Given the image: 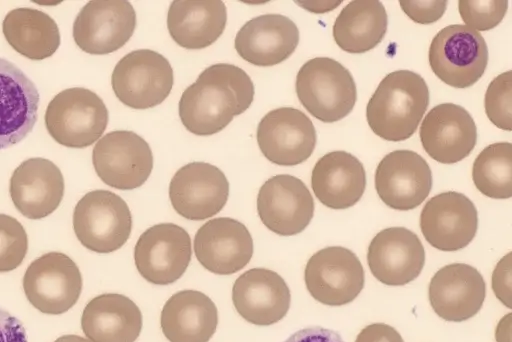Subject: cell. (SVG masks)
Returning <instances> with one entry per match:
<instances>
[{
    "mask_svg": "<svg viewBox=\"0 0 512 342\" xmlns=\"http://www.w3.org/2000/svg\"><path fill=\"white\" fill-rule=\"evenodd\" d=\"M299 43L296 24L281 14H263L247 21L235 37L239 56L256 66H274L288 59Z\"/></svg>",
    "mask_w": 512,
    "mask_h": 342,
    "instance_id": "cell-25",
    "label": "cell"
},
{
    "mask_svg": "<svg viewBox=\"0 0 512 342\" xmlns=\"http://www.w3.org/2000/svg\"><path fill=\"white\" fill-rule=\"evenodd\" d=\"M419 224L424 238L432 247L453 252L465 248L474 239L478 229V213L467 196L448 191L426 202Z\"/></svg>",
    "mask_w": 512,
    "mask_h": 342,
    "instance_id": "cell-15",
    "label": "cell"
},
{
    "mask_svg": "<svg viewBox=\"0 0 512 342\" xmlns=\"http://www.w3.org/2000/svg\"><path fill=\"white\" fill-rule=\"evenodd\" d=\"M54 342H92L88 338L79 335H63L57 338Z\"/></svg>",
    "mask_w": 512,
    "mask_h": 342,
    "instance_id": "cell-43",
    "label": "cell"
},
{
    "mask_svg": "<svg viewBox=\"0 0 512 342\" xmlns=\"http://www.w3.org/2000/svg\"><path fill=\"white\" fill-rule=\"evenodd\" d=\"M218 324L217 307L207 295L182 290L164 304L160 325L170 342H208Z\"/></svg>",
    "mask_w": 512,
    "mask_h": 342,
    "instance_id": "cell-28",
    "label": "cell"
},
{
    "mask_svg": "<svg viewBox=\"0 0 512 342\" xmlns=\"http://www.w3.org/2000/svg\"><path fill=\"white\" fill-rule=\"evenodd\" d=\"M284 342H344V340L334 330L313 326L296 331Z\"/></svg>",
    "mask_w": 512,
    "mask_h": 342,
    "instance_id": "cell-40",
    "label": "cell"
},
{
    "mask_svg": "<svg viewBox=\"0 0 512 342\" xmlns=\"http://www.w3.org/2000/svg\"><path fill=\"white\" fill-rule=\"evenodd\" d=\"M227 22L220 0H175L168 9L167 28L172 39L185 49H203L223 33Z\"/></svg>",
    "mask_w": 512,
    "mask_h": 342,
    "instance_id": "cell-29",
    "label": "cell"
},
{
    "mask_svg": "<svg viewBox=\"0 0 512 342\" xmlns=\"http://www.w3.org/2000/svg\"><path fill=\"white\" fill-rule=\"evenodd\" d=\"M28 251V236L14 217L0 213V272H9L21 265Z\"/></svg>",
    "mask_w": 512,
    "mask_h": 342,
    "instance_id": "cell-34",
    "label": "cell"
},
{
    "mask_svg": "<svg viewBox=\"0 0 512 342\" xmlns=\"http://www.w3.org/2000/svg\"><path fill=\"white\" fill-rule=\"evenodd\" d=\"M257 211L261 222L270 231L280 236H292L309 225L314 215V200L302 180L279 174L260 187Z\"/></svg>",
    "mask_w": 512,
    "mask_h": 342,
    "instance_id": "cell-17",
    "label": "cell"
},
{
    "mask_svg": "<svg viewBox=\"0 0 512 342\" xmlns=\"http://www.w3.org/2000/svg\"><path fill=\"white\" fill-rule=\"evenodd\" d=\"M92 162L96 174L106 185L132 190L149 178L153 154L149 144L135 132L116 130L97 141Z\"/></svg>",
    "mask_w": 512,
    "mask_h": 342,
    "instance_id": "cell-9",
    "label": "cell"
},
{
    "mask_svg": "<svg viewBox=\"0 0 512 342\" xmlns=\"http://www.w3.org/2000/svg\"><path fill=\"white\" fill-rule=\"evenodd\" d=\"M372 275L389 286L415 280L425 264V250L419 237L405 227H389L378 232L367 251Z\"/></svg>",
    "mask_w": 512,
    "mask_h": 342,
    "instance_id": "cell-19",
    "label": "cell"
},
{
    "mask_svg": "<svg viewBox=\"0 0 512 342\" xmlns=\"http://www.w3.org/2000/svg\"><path fill=\"white\" fill-rule=\"evenodd\" d=\"M136 27V12L124 0H92L73 23L76 45L92 55L110 54L123 47Z\"/></svg>",
    "mask_w": 512,
    "mask_h": 342,
    "instance_id": "cell-12",
    "label": "cell"
},
{
    "mask_svg": "<svg viewBox=\"0 0 512 342\" xmlns=\"http://www.w3.org/2000/svg\"><path fill=\"white\" fill-rule=\"evenodd\" d=\"M295 89L302 106L325 123L346 117L357 99L352 74L341 63L328 57H316L305 62L297 73Z\"/></svg>",
    "mask_w": 512,
    "mask_h": 342,
    "instance_id": "cell-3",
    "label": "cell"
},
{
    "mask_svg": "<svg viewBox=\"0 0 512 342\" xmlns=\"http://www.w3.org/2000/svg\"><path fill=\"white\" fill-rule=\"evenodd\" d=\"M429 99L421 75L410 70L393 71L381 80L367 103L368 125L384 140H406L416 132Z\"/></svg>",
    "mask_w": 512,
    "mask_h": 342,
    "instance_id": "cell-2",
    "label": "cell"
},
{
    "mask_svg": "<svg viewBox=\"0 0 512 342\" xmlns=\"http://www.w3.org/2000/svg\"><path fill=\"white\" fill-rule=\"evenodd\" d=\"M403 12L414 22L431 24L438 21L446 11L447 1H399Z\"/></svg>",
    "mask_w": 512,
    "mask_h": 342,
    "instance_id": "cell-36",
    "label": "cell"
},
{
    "mask_svg": "<svg viewBox=\"0 0 512 342\" xmlns=\"http://www.w3.org/2000/svg\"><path fill=\"white\" fill-rule=\"evenodd\" d=\"M511 315V313H508L499 321L495 330L497 342H511Z\"/></svg>",
    "mask_w": 512,
    "mask_h": 342,
    "instance_id": "cell-42",
    "label": "cell"
},
{
    "mask_svg": "<svg viewBox=\"0 0 512 342\" xmlns=\"http://www.w3.org/2000/svg\"><path fill=\"white\" fill-rule=\"evenodd\" d=\"M486 284L473 266L452 263L440 268L428 288L430 305L443 320L462 322L475 316L482 308Z\"/></svg>",
    "mask_w": 512,
    "mask_h": 342,
    "instance_id": "cell-21",
    "label": "cell"
},
{
    "mask_svg": "<svg viewBox=\"0 0 512 342\" xmlns=\"http://www.w3.org/2000/svg\"><path fill=\"white\" fill-rule=\"evenodd\" d=\"M304 280L316 301L328 306H342L360 294L365 274L354 252L342 246H329L309 258Z\"/></svg>",
    "mask_w": 512,
    "mask_h": 342,
    "instance_id": "cell-10",
    "label": "cell"
},
{
    "mask_svg": "<svg viewBox=\"0 0 512 342\" xmlns=\"http://www.w3.org/2000/svg\"><path fill=\"white\" fill-rule=\"evenodd\" d=\"M492 289L495 296L511 308V252L502 257L492 274Z\"/></svg>",
    "mask_w": 512,
    "mask_h": 342,
    "instance_id": "cell-37",
    "label": "cell"
},
{
    "mask_svg": "<svg viewBox=\"0 0 512 342\" xmlns=\"http://www.w3.org/2000/svg\"><path fill=\"white\" fill-rule=\"evenodd\" d=\"M77 264L62 252H48L34 259L23 276V290L30 304L48 315L71 309L82 291Z\"/></svg>",
    "mask_w": 512,
    "mask_h": 342,
    "instance_id": "cell-8",
    "label": "cell"
},
{
    "mask_svg": "<svg viewBox=\"0 0 512 342\" xmlns=\"http://www.w3.org/2000/svg\"><path fill=\"white\" fill-rule=\"evenodd\" d=\"M342 1H296L302 8L317 14L337 8Z\"/></svg>",
    "mask_w": 512,
    "mask_h": 342,
    "instance_id": "cell-41",
    "label": "cell"
},
{
    "mask_svg": "<svg viewBox=\"0 0 512 342\" xmlns=\"http://www.w3.org/2000/svg\"><path fill=\"white\" fill-rule=\"evenodd\" d=\"M192 248L188 232L173 223L156 224L145 230L134 248V262L149 283L169 285L187 270Z\"/></svg>",
    "mask_w": 512,
    "mask_h": 342,
    "instance_id": "cell-11",
    "label": "cell"
},
{
    "mask_svg": "<svg viewBox=\"0 0 512 342\" xmlns=\"http://www.w3.org/2000/svg\"><path fill=\"white\" fill-rule=\"evenodd\" d=\"M484 107L488 119L498 128L512 129V72L496 76L488 85Z\"/></svg>",
    "mask_w": 512,
    "mask_h": 342,
    "instance_id": "cell-33",
    "label": "cell"
},
{
    "mask_svg": "<svg viewBox=\"0 0 512 342\" xmlns=\"http://www.w3.org/2000/svg\"><path fill=\"white\" fill-rule=\"evenodd\" d=\"M428 59L433 73L454 88H467L484 74L488 64V47L476 30L452 24L432 39Z\"/></svg>",
    "mask_w": 512,
    "mask_h": 342,
    "instance_id": "cell-6",
    "label": "cell"
},
{
    "mask_svg": "<svg viewBox=\"0 0 512 342\" xmlns=\"http://www.w3.org/2000/svg\"><path fill=\"white\" fill-rule=\"evenodd\" d=\"M379 198L390 208L408 211L418 207L432 189L427 161L412 150H395L382 158L374 176Z\"/></svg>",
    "mask_w": 512,
    "mask_h": 342,
    "instance_id": "cell-16",
    "label": "cell"
},
{
    "mask_svg": "<svg viewBox=\"0 0 512 342\" xmlns=\"http://www.w3.org/2000/svg\"><path fill=\"white\" fill-rule=\"evenodd\" d=\"M108 119L103 100L83 87L68 88L56 94L44 115L50 136L69 148H85L98 141Z\"/></svg>",
    "mask_w": 512,
    "mask_h": 342,
    "instance_id": "cell-4",
    "label": "cell"
},
{
    "mask_svg": "<svg viewBox=\"0 0 512 342\" xmlns=\"http://www.w3.org/2000/svg\"><path fill=\"white\" fill-rule=\"evenodd\" d=\"M425 152L442 164H454L466 158L477 142V128L470 113L454 103L433 107L419 130Z\"/></svg>",
    "mask_w": 512,
    "mask_h": 342,
    "instance_id": "cell-18",
    "label": "cell"
},
{
    "mask_svg": "<svg viewBox=\"0 0 512 342\" xmlns=\"http://www.w3.org/2000/svg\"><path fill=\"white\" fill-rule=\"evenodd\" d=\"M0 342H28L27 332L22 322L0 308Z\"/></svg>",
    "mask_w": 512,
    "mask_h": 342,
    "instance_id": "cell-39",
    "label": "cell"
},
{
    "mask_svg": "<svg viewBox=\"0 0 512 342\" xmlns=\"http://www.w3.org/2000/svg\"><path fill=\"white\" fill-rule=\"evenodd\" d=\"M387 24L386 9L380 1H351L334 22L333 38L343 51L362 54L372 50L383 40Z\"/></svg>",
    "mask_w": 512,
    "mask_h": 342,
    "instance_id": "cell-30",
    "label": "cell"
},
{
    "mask_svg": "<svg viewBox=\"0 0 512 342\" xmlns=\"http://www.w3.org/2000/svg\"><path fill=\"white\" fill-rule=\"evenodd\" d=\"M475 187L493 199L512 196V144L496 142L485 147L476 157L472 167Z\"/></svg>",
    "mask_w": 512,
    "mask_h": 342,
    "instance_id": "cell-32",
    "label": "cell"
},
{
    "mask_svg": "<svg viewBox=\"0 0 512 342\" xmlns=\"http://www.w3.org/2000/svg\"><path fill=\"white\" fill-rule=\"evenodd\" d=\"M253 98V82L243 69L229 63L213 64L183 91L179 117L192 134L213 135L245 112Z\"/></svg>",
    "mask_w": 512,
    "mask_h": 342,
    "instance_id": "cell-1",
    "label": "cell"
},
{
    "mask_svg": "<svg viewBox=\"0 0 512 342\" xmlns=\"http://www.w3.org/2000/svg\"><path fill=\"white\" fill-rule=\"evenodd\" d=\"M73 229L79 242L96 253L120 249L132 230V215L127 203L108 190L86 193L73 212Z\"/></svg>",
    "mask_w": 512,
    "mask_h": 342,
    "instance_id": "cell-5",
    "label": "cell"
},
{
    "mask_svg": "<svg viewBox=\"0 0 512 342\" xmlns=\"http://www.w3.org/2000/svg\"><path fill=\"white\" fill-rule=\"evenodd\" d=\"M508 1H467L458 2L459 14L466 26L479 31L495 28L504 18Z\"/></svg>",
    "mask_w": 512,
    "mask_h": 342,
    "instance_id": "cell-35",
    "label": "cell"
},
{
    "mask_svg": "<svg viewBox=\"0 0 512 342\" xmlns=\"http://www.w3.org/2000/svg\"><path fill=\"white\" fill-rule=\"evenodd\" d=\"M311 186L324 206L347 209L361 199L366 188V172L361 161L351 153L332 151L315 163Z\"/></svg>",
    "mask_w": 512,
    "mask_h": 342,
    "instance_id": "cell-26",
    "label": "cell"
},
{
    "mask_svg": "<svg viewBox=\"0 0 512 342\" xmlns=\"http://www.w3.org/2000/svg\"><path fill=\"white\" fill-rule=\"evenodd\" d=\"M256 135L265 158L280 166H295L306 161L317 140L310 118L292 107L277 108L265 114Z\"/></svg>",
    "mask_w": 512,
    "mask_h": 342,
    "instance_id": "cell-13",
    "label": "cell"
},
{
    "mask_svg": "<svg viewBox=\"0 0 512 342\" xmlns=\"http://www.w3.org/2000/svg\"><path fill=\"white\" fill-rule=\"evenodd\" d=\"M229 196V182L216 166L191 162L176 171L169 184V198L183 218L201 221L219 213Z\"/></svg>",
    "mask_w": 512,
    "mask_h": 342,
    "instance_id": "cell-14",
    "label": "cell"
},
{
    "mask_svg": "<svg viewBox=\"0 0 512 342\" xmlns=\"http://www.w3.org/2000/svg\"><path fill=\"white\" fill-rule=\"evenodd\" d=\"M81 328L92 342H135L142 329V313L127 296L104 293L86 304Z\"/></svg>",
    "mask_w": 512,
    "mask_h": 342,
    "instance_id": "cell-27",
    "label": "cell"
},
{
    "mask_svg": "<svg viewBox=\"0 0 512 342\" xmlns=\"http://www.w3.org/2000/svg\"><path fill=\"white\" fill-rule=\"evenodd\" d=\"M355 342H404L400 333L385 323H372L364 327Z\"/></svg>",
    "mask_w": 512,
    "mask_h": 342,
    "instance_id": "cell-38",
    "label": "cell"
},
{
    "mask_svg": "<svg viewBox=\"0 0 512 342\" xmlns=\"http://www.w3.org/2000/svg\"><path fill=\"white\" fill-rule=\"evenodd\" d=\"M174 83L173 69L160 53L138 49L122 57L111 76L112 89L124 105L144 110L161 104Z\"/></svg>",
    "mask_w": 512,
    "mask_h": 342,
    "instance_id": "cell-7",
    "label": "cell"
},
{
    "mask_svg": "<svg viewBox=\"0 0 512 342\" xmlns=\"http://www.w3.org/2000/svg\"><path fill=\"white\" fill-rule=\"evenodd\" d=\"M63 175L52 161L34 157L23 161L10 178L9 192L16 209L38 220L53 213L64 196Z\"/></svg>",
    "mask_w": 512,
    "mask_h": 342,
    "instance_id": "cell-24",
    "label": "cell"
},
{
    "mask_svg": "<svg viewBox=\"0 0 512 342\" xmlns=\"http://www.w3.org/2000/svg\"><path fill=\"white\" fill-rule=\"evenodd\" d=\"M253 239L240 221L214 218L196 232L194 252L199 263L217 275H231L243 269L253 255Z\"/></svg>",
    "mask_w": 512,
    "mask_h": 342,
    "instance_id": "cell-20",
    "label": "cell"
},
{
    "mask_svg": "<svg viewBox=\"0 0 512 342\" xmlns=\"http://www.w3.org/2000/svg\"><path fill=\"white\" fill-rule=\"evenodd\" d=\"M40 95L32 80L0 57V150L22 141L33 129Z\"/></svg>",
    "mask_w": 512,
    "mask_h": 342,
    "instance_id": "cell-23",
    "label": "cell"
},
{
    "mask_svg": "<svg viewBox=\"0 0 512 342\" xmlns=\"http://www.w3.org/2000/svg\"><path fill=\"white\" fill-rule=\"evenodd\" d=\"M8 44L22 56L40 61L51 57L60 46V32L52 17L33 8L9 11L2 22Z\"/></svg>",
    "mask_w": 512,
    "mask_h": 342,
    "instance_id": "cell-31",
    "label": "cell"
},
{
    "mask_svg": "<svg viewBox=\"0 0 512 342\" xmlns=\"http://www.w3.org/2000/svg\"><path fill=\"white\" fill-rule=\"evenodd\" d=\"M232 301L244 320L254 325L268 326L285 317L291 294L278 273L266 268H252L235 280Z\"/></svg>",
    "mask_w": 512,
    "mask_h": 342,
    "instance_id": "cell-22",
    "label": "cell"
}]
</instances>
